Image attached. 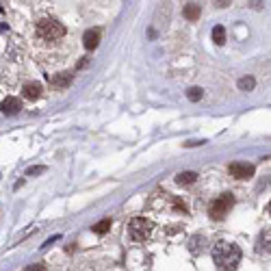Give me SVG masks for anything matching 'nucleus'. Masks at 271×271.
<instances>
[{
	"label": "nucleus",
	"mask_w": 271,
	"mask_h": 271,
	"mask_svg": "<svg viewBox=\"0 0 271 271\" xmlns=\"http://www.w3.org/2000/svg\"><path fill=\"white\" fill-rule=\"evenodd\" d=\"M20 109H22L20 98H13V96L5 98L3 104H0V111H3L5 115H18V113H20Z\"/></svg>",
	"instance_id": "0eeeda50"
},
{
	"label": "nucleus",
	"mask_w": 271,
	"mask_h": 271,
	"mask_svg": "<svg viewBox=\"0 0 271 271\" xmlns=\"http://www.w3.org/2000/svg\"><path fill=\"white\" fill-rule=\"evenodd\" d=\"M254 85H256V80L252 76H245L239 80V89H243V92H250V89H254Z\"/></svg>",
	"instance_id": "4468645a"
},
{
	"label": "nucleus",
	"mask_w": 271,
	"mask_h": 271,
	"mask_svg": "<svg viewBox=\"0 0 271 271\" xmlns=\"http://www.w3.org/2000/svg\"><path fill=\"white\" fill-rule=\"evenodd\" d=\"M22 94H24V98H26V100H37V98H42L44 87H42V83H37V80H31V83L24 85Z\"/></svg>",
	"instance_id": "423d86ee"
},
{
	"label": "nucleus",
	"mask_w": 271,
	"mask_h": 271,
	"mask_svg": "<svg viewBox=\"0 0 271 271\" xmlns=\"http://www.w3.org/2000/svg\"><path fill=\"white\" fill-rule=\"evenodd\" d=\"M83 44H85L87 50H96L98 44H100V31H98V28H89L85 33V37H83Z\"/></svg>",
	"instance_id": "1a4fd4ad"
},
{
	"label": "nucleus",
	"mask_w": 271,
	"mask_h": 271,
	"mask_svg": "<svg viewBox=\"0 0 271 271\" xmlns=\"http://www.w3.org/2000/svg\"><path fill=\"white\" fill-rule=\"evenodd\" d=\"M234 206V198H232V193H221L217 200H213L210 202V206H208V215L210 219H224L230 210H232Z\"/></svg>",
	"instance_id": "20e7f679"
},
{
	"label": "nucleus",
	"mask_w": 271,
	"mask_h": 271,
	"mask_svg": "<svg viewBox=\"0 0 271 271\" xmlns=\"http://www.w3.org/2000/svg\"><path fill=\"white\" fill-rule=\"evenodd\" d=\"M72 80H74V72H61L50 78V83L54 89H68L72 85Z\"/></svg>",
	"instance_id": "6e6552de"
},
{
	"label": "nucleus",
	"mask_w": 271,
	"mask_h": 271,
	"mask_svg": "<svg viewBox=\"0 0 271 271\" xmlns=\"http://www.w3.org/2000/svg\"><path fill=\"white\" fill-rule=\"evenodd\" d=\"M42 171H44L42 165H35V167H31V169L26 171V176H35V174H42Z\"/></svg>",
	"instance_id": "dca6fc26"
},
{
	"label": "nucleus",
	"mask_w": 271,
	"mask_h": 271,
	"mask_svg": "<svg viewBox=\"0 0 271 271\" xmlns=\"http://www.w3.org/2000/svg\"><path fill=\"white\" fill-rule=\"evenodd\" d=\"M200 13H202V9H200V5H195V3L185 5V9H183V15L187 20H198Z\"/></svg>",
	"instance_id": "9b49d317"
},
{
	"label": "nucleus",
	"mask_w": 271,
	"mask_h": 271,
	"mask_svg": "<svg viewBox=\"0 0 271 271\" xmlns=\"http://www.w3.org/2000/svg\"><path fill=\"white\" fill-rule=\"evenodd\" d=\"M24 271H44V265H28Z\"/></svg>",
	"instance_id": "f3484780"
},
{
	"label": "nucleus",
	"mask_w": 271,
	"mask_h": 271,
	"mask_svg": "<svg viewBox=\"0 0 271 271\" xmlns=\"http://www.w3.org/2000/svg\"><path fill=\"white\" fill-rule=\"evenodd\" d=\"M187 98H189L191 102H198L200 98H202V89H200V87H191V89L187 92Z\"/></svg>",
	"instance_id": "2eb2a0df"
},
{
	"label": "nucleus",
	"mask_w": 271,
	"mask_h": 271,
	"mask_svg": "<svg viewBox=\"0 0 271 271\" xmlns=\"http://www.w3.org/2000/svg\"><path fill=\"white\" fill-rule=\"evenodd\" d=\"M109 230H111V219H102V221H98V224L94 226L96 234H106Z\"/></svg>",
	"instance_id": "ddd939ff"
},
{
	"label": "nucleus",
	"mask_w": 271,
	"mask_h": 271,
	"mask_svg": "<svg viewBox=\"0 0 271 271\" xmlns=\"http://www.w3.org/2000/svg\"><path fill=\"white\" fill-rule=\"evenodd\" d=\"M241 250L239 245L234 243H215V248H213V260H215V265L221 269V271H236L241 262Z\"/></svg>",
	"instance_id": "f257e3e1"
},
{
	"label": "nucleus",
	"mask_w": 271,
	"mask_h": 271,
	"mask_svg": "<svg viewBox=\"0 0 271 271\" xmlns=\"http://www.w3.org/2000/svg\"><path fill=\"white\" fill-rule=\"evenodd\" d=\"M152 230H154V224L150 219H145V217H135V219H130V224H128V234H130V239H133V241L150 239Z\"/></svg>",
	"instance_id": "7ed1b4c3"
},
{
	"label": "nucleus",
	"mask_w": 271,
	"mask_h": 271,
	"mask_svg": "<svg viewBox=\"0 0 271 271\" xmlns=\"http://www.w3.org/2000/svg\"><path fill=\"white\" fill-rule=\"evenodd\" d=\"M195 180H198V174H195V171H183V174L176 176V183L180 187H189V185H193Z\"/></svg>",
	"instance_id": "9d476101"
},
{
	"label": "nucleus",
	"mask_w": 271,
	"mask_h": 271,
	"mask_svg": "<svg viewBox=\"0 0 271 271\" xmlns=\"http://www.w3.org/2000/svg\"><path fill=\"white\" fill-rule=\"evenodd\" d=\"M230 174L239 180H248L254 176V165H250V163H232L230 165Z\"/></svg>",
	"instance_id": "39448f33"
},
{
	"label": "nucleus",
	"mask_w": 271,
	"mask_h": 271,
	"mask_svg": "<svg viewBox=\"0 0 271 271\" xmlns=\"http://www.w3.org/2000/svg\"><path fill=\"white\" fill-rule=\"evenodd\" d=\"M37 37L44 44H56L65 37V26L56 20H42L37 22Z\"/></svg>",
	"instance_id": "f03ea898"
},
{
	"label": "nucleus",
	"mask_w": 271,
	"mask_h": 271,
	"mask_svg": "<svg viewBox=\"0 0 271 271\" xmlns=\"http://www.w3.org/2000/svg\"><path fill=\"white\" fill-rule=\"evenodd\" d=\"M213 42H215L217 46H221L226 42V28L224 26H215V28H213Z\"/></svg>",
	"instance_id": "f8f14e48"
}]
</instances>
